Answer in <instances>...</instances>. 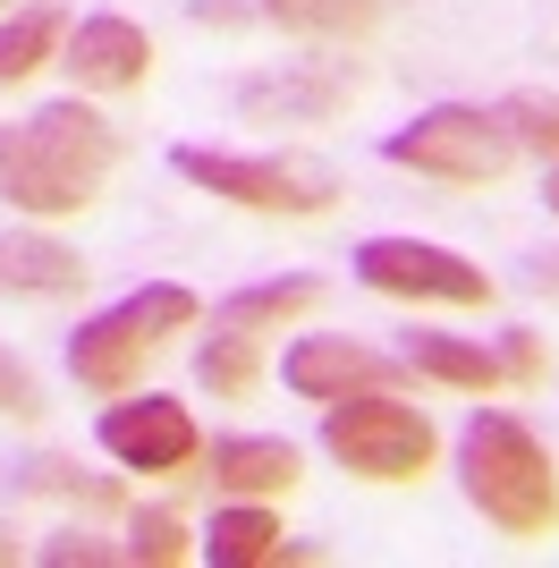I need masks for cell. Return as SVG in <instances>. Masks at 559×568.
Here are the masks:
<instances>
[{
    "label": "cell",
    "instance_id": "obj_1",
    "mask_svg": "<svg viewBox=\"0 0 559 568\" xmlns=\"http://www.w3.org/2000/svg\"><path fill=\"white\" fill-rule=\"evenodd\" d=\"M119 162V136L85 102H51L26 128H0V195L18 213H85Z\"/></svg>",
    "mask_w": 559,
    "mask_h": 568
},
{
    "label": "cell",
    "instance_id": "obj_2",
    "mask_svg": "<svg viewBox=\"0 0 559 568\" xmlns=\"http://www.w3.org/2000/svg\"><path fill=\"white\" fill-rule=\"evenodd\" d=\"M458 467H466V500H475L500 535L535 544V535L559 526V467L517 416H475L466 442H458Z\"/></svg>",
    "mask_w": 559,
    "mask_h": 568
},
{
    "label": "cell",
    "instance_id": "obj_3",
    "mask_svg": "<svg viewBox=\"0 0 559 568\" xmlns=\"http://www.w3.org/2000/svg\"><path fill=\"white\" fill-rule=\"evenodd\" d=\"M195 323V297H186L179 281H153V288H136V297H119L111 314H93V323H77L69 332V374L85 382V390H128L136 382V365L153 348H162L170 332H186Z\"/></svg>",
    "mask_w": 559,
    "mask_h": 568
},
{
    "label": "cell",
    "instance_id": "obj_4",
    "mask_svg": "<svg viewBox=\"0 0 559 568\" xmlns=\"http://www.w3.org/2000/svg\"><path fill=\"white\" fill-rule=\"evenodd\" d=\"M323 450L348 475H365V484H416L441 442H433V425H424L398 390H356V399H331Z\"/></svg>",
    "mask_w": 559,
    "mask_h": 568
},
{
    "label": "cell",
    "instance_id": "obj_5",
    "mask_svg": "<svg viewBox=\"0 0 559 568\" xmlns=\"http://www.w3.org/2000/svg\"><path fill=\"white\" fill-rule=\"evenodd\" d=\"M382 162L424 170V179H449V187H484L517 162V136L500 128V111H466V102H433L407 128L382 136Z\"/></svg>",
    "mask_w": 559,
    "mask_h": 568
},
{
    "label": "cell",
    "instance_id": "obj_6",
    "mask_svg": "<svg viewBox=\"0 0 559 568\" xmlns=\"http://www.w3.org/2000/svg\"><path fill=\"white\" fill-rule=\"evenodd\" d=\"M170 162H179V179L230 195L246 213L305 221V213H331V195H339V179H331L323 162H297V153H212V144H179Z\"/></svg>",
    "mask_w": 559,
    "mask_h": 568
},
{
    "label": "cell",
    "instance_id": "obj_7",
    "mask_svg": "<svg viewBox=\"0 0 559 568\" xmlns=\"http://www.w3.org/2000/svg\"><path fill=\"white\" fill-rule=\"evenodd\" d=\"M356 281L382 288V297H416V306H491L484 263L449 255V246H424V237H365L356 246Z\"/></svg>",
    "mask_w": 559,
    "mask_h": 568
},
{
    "label": "cell",
    "instance_id": "obj_8",
    "mask_svg": "<svg viewBox=\"0 0 559 568\" xmlns=\"http://www.w3.org/2000/svg\"><path fill=\"white\" fill-rule=\"evenodd\" d=\"M280 382L297 399H356V390H398L407 382V356H382L365 339H339V332H305L297 348L280 356Z\"/></svg>",
    "mask_w": 559,
    "mask_h": 568
},
{
    "label": "cell",
    "instance_id": "obj_9",
    "mask_svg": "<svg viewBox=\"0 0 559 568\" xmlns=\"http://www.w3.org/2000/svg\"><path fill=\"white\" fill-rule=\"evenodd\" d=\"M102 450L136 475H179L195 467V416L179 399H119L102 416Z\"/></svg>",
    "mask_w": 559,
    "mask_h": 568
},
{
    "label": "cell",
    "instance_id": "obj_10",
    "mask_svg": "<svg viewBox=\"0 0 559 568\" xmlns=\"http://www.w3.org/2000/svg\"><path fill=\"white\" fill-rule=\"evenodd\" d=\"M144 69H153V43L128 18H85L69 34V77L85 94H128V85H144Z\"/></svg>",
    "mask_w": 559,
    "mask_h": 568
},
{
    "label": "cell",
    "instance_id": "obj_11",
    "mask_svg": "<svg viewBox=\"0 0 559 568\" xmlns=\"http://www.w3.org/2000/svg\"><path fill=\"white\" fill-rule=\"evenodd\" d=\"M69 288H85L77 246L43 230H0V297H69Z\"/></svg>",
    "mask_w": 559,
    "mask_h": 568
},
{
    "label": "cell",
    "instance_id": "obj_12",
    "mask_svg": "<svg viewBox=\"0 0 559 568\" xmlns=\"http://www.w3.org/2000/svg\"><path fill=\"white\" fill-rule=\"evenodd\" d=\"M237 111L280 119V128H323L331 111H348V85H339V77H246V85H237Z\"/></svg>",
    "mask_w": 559,
    "mask_h": 568
},
{
    "label": "cell",
    "instance_id": "obj_13",
    "mask_svg": "<svg viewBox=\"0 0 559 568\" xmlns=\"http://www.w3.org/2000/svg\"><path fill=\"white\" fill-rule=\"evenodd\" d=\"M212 484L237 493V500H280L297 484V450H288V442H255V433L212 442Z\"/></svg>",
    "mask_w": 559,
    "mask_h": 568
},
{
    "label": "cell",
    "instance_id": "obj_14",
    "mask_svg": "<svg viewBox=\"0 0 559 568\" xmlns=\"http://www.w3.org/2000/svg\"><path fill=\"white\" fill-rule=\"evenodd\" d=\"M407 374H433V382H449V390H500V382H509V365H500L491 348H475V339L407 332Z\"/></svg>",
    "mask_w": 559,
    "mask_h": 568
},
{
    "label": "cell",
    "instance_id": "obj_15",
    "mask_svg": "<svg viewBox=\"0 0 559 568\" xmlns=\"http://www.w3.org/2000/svg\"><path fill=\"white\" fill-rule=\"evenodd\" d=\"M195 374H204L212 399H246V390L263 382V332H255V323L212 314V339H204V356H195Z\"/></svg>",
    "mask_w": 559,
    "mask_h": 568
},
{
    "label": "cell",
    "instance_id": "obj_16",
    "mask_svg": "<svg viewBox=\"0 0 559 568\" xmlns=\"http://www.w3.org/2000/svg\"><path fill=\"white\" fill-rule=\"evenodd\" d=\"M204 551H212V568H263V560H288V535H280L272 509H221Z\"/></svg>",
    "mask_w": 559,
    "mask_h": 568
},
{
    "label": "cell",
    "instance_id": "obj_17",
    "mask_svg": "<svg viewBox=\"0 0 559 568\" xmlns=\"http://www.w3.org/2000/svg\"><path fill=\"white\" fill-rule=\"evenodd\" d=\"M60 34H69V18H60L51 0H34V9H18V18H0V85L34 77L51 51H60Z\"/></svg>",
    "mask_w": 559,
    "mask_h": 568
},
{
    "label": "cell",
    "instance_id": "obj_18",
    "mask_svg": "<svg viewBox=\"0 0 559 568\" xmlns=\"http://www.w3.org/2000/svg\"><path fill=\"white\" fill-rule=\"evenodd\" d=\"M323 306V281H255V288H237L230 306V323H255V332H280V323H297V314H314Z\"/></svg>",
    "mask_w": 559,
    "mask_h": 568
},
{
    "label": "cell",
    "instance_id": "obj_19",
    "mask_svg": "<svg viewBox=\"0 0 559 568\" xmlns=\"http://www.w3.org/2000/svg\"><path fill=\"white\" fill-rule=\"evenodd\" d=\"M263 9H272L288 34H323V43H339V34H365L382 0H263Z\"/></svg>",
    "mask_w": 559,
    "mask_h": 568
},
{
    "label": "cell",
    "instance_id": "obj_20",
    "mask_svg": "<svg viewBox=\"0 0 559 568\" xmlns=\"http://www.w3.org/2000/svg\"><path fill=\"white\" fill-rule=\"evenodd\" d=\"M500 128L517 136V153H542V162H559V94H509L500 102Z\"/></svg>",
    "mask_w": 559,
    "mask_h": 568
},
{
    "label": "cell",
    "instance_id": "obj_21",
    "mask_svg": "<svg viewBox=\"0 0 559 568\" xmlns=\"http://www.w3.org/2000/svg\"><path fill=\"white\" fill-rule=\"evenodd\" d=\"M26 493H60V500H85V509H119V484L111 475H77L69 458H26V475H18Z\"/></svg>",
    "mask_w": 559,
    "mask_h": 568
},
{
    "label": "cell",
    "instance_id": "obj_22",
    "mask_svg": "<svg viewBox=\"0 0 559 568\" xmlns=\"http://www.w3.org/2000/svg\"><path fill=\"white\" fill-rule=\"evenodd\" d=\"M186 551H195V535H186L179 509H153V518H136V535H128V560L136 568H179Z\"/></svg>",
    "mask_w": 559,
    "mask_h": 568
},
{
    "label": "cell",
    "instance_id": "obj_23",
    "mask_svg": "<svg viewBox=\"0 0 559 568\" xmlns=\"http://www.w3.org/2000/svg\"><path fill=\"white\" fill-rule=\"evenodd\" d=\"M43 407V390H34V374H26V356L0 348V416H34Z\"/></svg>",
    "mask_w": 559,
    "mask_h": 568
},
{
    "label": "cell",
    "instance_id": "obj_24",
    "mask_svg": "<svg viewBox=\"0 0 559 568\" xmlns=\"http://www.w3.org/2000/svg\"><path fill=\"white\" fill-rule=\"evenodd\" d=\"M43 560H51V568H102V560H119V551H111V544H93V535H51Z\"/></svg>",
    "mask_w": 559,
    "mask_h": 568
},
{
    "label": "cell",
    "instance_id": "obj_25",
    "mask_svg": "<svg viewBox=\"0 0 559 568\" xmlns=\"http://www.w3.org/2000/svg\"><path fill=\"white\" fill-rule=\"evenodd\" d=\"M500 365H509V382H535V374H542V339H535V332H509Z\"/></svg>",
    "mask_w": 559,
    "mask_h": 568
},
{
    "label": "cell",
    "instance_id": "obj_26",
    "mask_svg": "<svg viewBox=\"0 0 559 568\" xmlns=\"http://www.w3.org/2000/svg\"><path fill=\"white\" fill-rule=\"evenodd\" d=\"M526 288H542V297H559V246H551V255H535V263H526Z\"/></svg>",
    "mask_w": 559,
    "mask_h": 568
},
{
    "label": "cell",
    "instance_id": "obj_27",
    "mask_svg": "<svg viewBox=\"0 0 559 568\" xmlns=\"http://www.w3.org/2000/svg\"><path fill=\"white\" fill-rule=\"evenodd\" d=\"M9 560H18V535H9V526H0V568H9Z\"/></svg>",
    "mask_w": 559,
    "mask_h": 568
},
{
    "label": "cell",
    "instance_id": "obj_28",
    "mask_svg": "<svg viewBox=\"0 0 559 568\" xmlns=\"http://www.w3.org/2000/svg\"><path fill=\"white\" fill-rule=\"evenodd\" d=\"M542 195H551V213H559V162H551V187H542Z\"/></svg>",
    "mask_w": 559,
    "mask_h": 568
}]
</instances>
